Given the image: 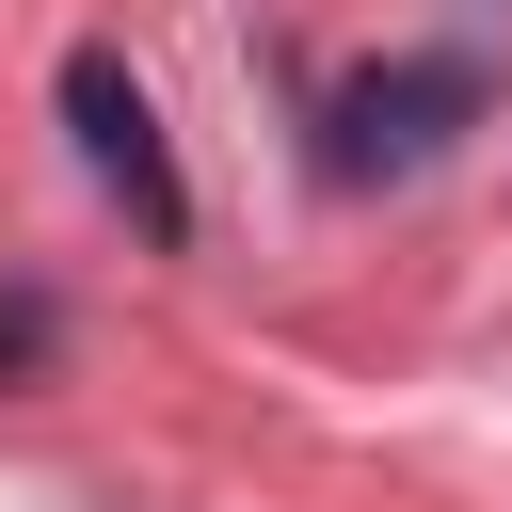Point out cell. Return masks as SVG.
I'll return each instance as SVG.
<instances>
[{"instance_id":"cell-1","label":"cell","mask_w":512,"mask_h":512,"mask_svg":"<svg viewBox=\"0 0 512 512\" xmlns=\"http://www.w3.org/2000/svg\"><path fill=\"white\" fill-rule=\"evenodd\" d=\"M64 128H80L96 192H112L144 240H192V176H176V144H160V96H144L112 48H64Z\"/></svg>"},{"instance_id":"cell-2","label":"cell","mask_w":512,"mask_h":512,"mask_svg":"<svg viewBox=\"0 0 512 512\" xmlns=\"http://www.w3.org/2000/svg\"><path fill=\"white\" fill-rule=\"evenodd\" d=\"M464 112H480V64L416 48V64H368V80H336V112H320L336 144H320V160H336V176H416V160H432Z\"/></svg>"},{"instance_id":"cell-3","label":"cell","mask_w":512,"mask_h":512,"mask_svg":"<svg viewBox=\"0 0 512 512\" xmlns=\"http://www.w3.org/2000/svg\"><path fill=\"white\" fill-rule=\"evenodd\" d=\"M48 336H64V320H48L32 288H0V384H32V368H48Z\"/></svg>"}]
</instances>
